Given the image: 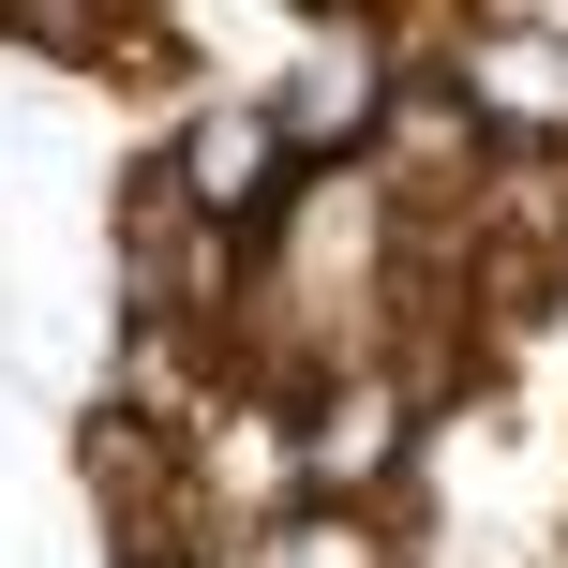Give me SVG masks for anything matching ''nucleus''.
<instances>
[{
	"label": "nucleus",
	"mask_w": 568,
	"mask_h": 568,
	"mask_svg": "<svg viewBox=\"0 0 568 568\" xmlns=\"http://www.w3.org/2000/svg\"><path fill=\"white\" fill-rule=\"evenodd\" d=\"M404 30H434V16H389V0L300 16V60H284L255 105L284 120V150H300L314 180H329V165H374V135H389V105H404Z\"/></svg>",
	"instance_id": "f257e3e1"
},
{
	"label": "nucleus",
	"mask_w": 568,
	"mask_h": 568,
	"mask_svg": "<svg viewBox=\"0 0 568 568\" xmlns=\"http://www.w3.org/2000/svg\"><path fill=\"white\" fill-rule=\"evenodd\" d=\"M404 449H419V389H404L389 359H329V374L300 389V479H314V509L389 494Z\"/></svg>",
	"instance_id": "7ed1b4c3"
},
{
	"label": "nucleus",
	"mask_w": 568,
	"mask_h": 568,
	"mask_svg": "<svg viewBox=\"0 0 568 568\" xmlns=\"http://www.w3.org/2000/svg\"><path fill=\"white\" fill-rule=\"evenodd\" d=\"M120 568H225V554H180V539H135V554H120Z\"/></svg>",
	"instance_id": "39448f33"
},
{
	"label": "nucleus",
	"mask_w": 568,
	"mask_h": 568,
	"mask_svg": "<svg viewBox=\"0 0 568 568\" xmlns=\"http://www.w3.org/2000/svg\"><path fill=\"white\" fill-rule=\"evenodd\" d=\"M449 75H464V105H479V135L494 150H568V30L539 16H464L449 30Z\"/></svg>",
	"instance_id": "20e7f679"
},
{
	"label": "nucleus",
	"mask_w": 568,
	"mask_h": 568,
	"mask_svg": "<svg viewBox=\"0 0 568 568\" xmlns=\"http://www.w3.org/2000/svg\"><path fill=\"white\" fill-rule=\"evenodd\" d=\"M150 180H165V195L195 210V225H225L240 255H255L284 210H300V180H314V165L284 150V120H270V105H195L165 150H150Z\"/></svg>",
	"instance_id": "f03ea898"
}]
</instances>
